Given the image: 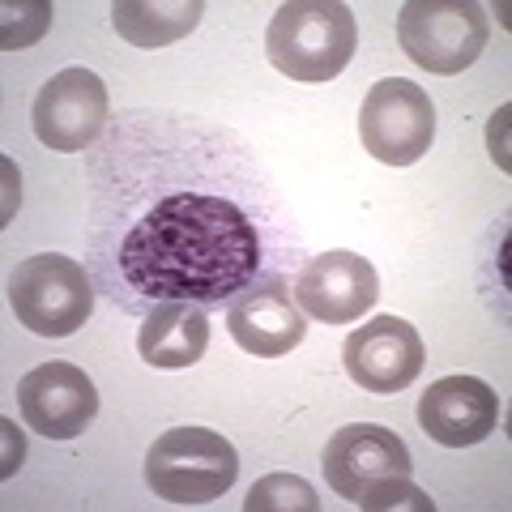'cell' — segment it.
Returning a JSON list of instances; mask_svg holds the SVG:
<instances>
[{"label": "cell", "instance_id": "cell-8", "mask_svg": "<svg viewBox=\"0 0 512 512\" xmlns=\"http://www.w3.org/2000/svg\"><path fill=\"white\" fill-rule=\"evenodd\" d=\"M320 466H325V483L342 500L359 504L367 491L389 483V478H410L414 457L397 431L376 427V423H350L329 436Z\"/></svg>", "mask_w": 512, "mask_h": 512}, {"label": "cell", "instance_id": "cell-4", "mask_svg": "<svg viewBox=\"0 0 512 512\" xmlns=\"http://www.w3.org/2000/svg\"><path fill=\"white\" fill-rule=\"evenodd\" d=\"M9 303L18 312V325H26L39 338H69L86 325L94 308V282L90 269L73 256L39 252L9 274Z\"/></svg>", "mask_w": 512, "mask_h": 512}, {"label": "cell", "instance_id": "cell-3", "mask_svg": "<svg viewBox=\"0 0 512 512\" xmlns=\"http://www.w3.org/2000/svg\"><path fill=\"white\" fill-rule=\"evenodd\" d=\"M239 453L210 427H171L146 453V483L167 504H210L231 491Z\"/></svg>", "mask_w": 512, "mask_h": 512}, {"label": "cell", "instance_id": "cell-11", "mask_svg": "<svg viewBox=\"0 0 512 512\" xmlns=\"http://www.w3.org/2000/svg\"><path fill=\"white\" fill-rule=\"evenodd\" d=\"M227 329L239 350H248L256 359H282L303 342L308 333V316L295 303L291 282L282 274L278 278H261L248 291H239L227 303Z\"/></svg>", "mask_w": 512, "mask_h": 512}, {"label": "cell", "instance_id": "cell-15", "mask_svg": "<svg viewBox=\"0 0 512 512\" xmlns=\"http://www.w3.org/2000/svg\"><path fill=\"white\" fill-rule=\"evenodd\" d=\"M205 5L201 0H120L111 5V26L116 35L128 39L133 47H167L197 30Z\"/></svg>", "mask_w": 512, "mask_h": 512}, {"label": "cell", "instance_id": "cell-17", "mask_svg": "<svg viewBox=\"0 0 512 512\" xmlns=\"http://www.w3.org/2000/svg\"><path fill=\"white\" fill-rule=\"evenodd\" d=\"M47 22H52V5L47 0H30V5H5V47H30Z\"/></svg>", "mask_w": 512, "mask_h": 512}, {"label": "cell", "instance_id": "cell-12", "mask_svg": "<svg viewBox=\"0 0 512 512\" xmlns=\"http://www.w3.org/2000/svg\"><path fill=\"white\" fill-rule=\"evenodd\" d=\"M22 419L47 440H73L99 414L94 380L73 363H39L18 384Z\"/></svg>", "mask_w": 512, "mask_h": 512}, {"label": "cell", "instance_id": "cell-7", "mask_svg": "<svg viewBox=\"0 0 512 512\" xmlns=\"http://www.w3.org/2000/svg\"><path fill=\"white\" fill-rule=\"evenodd\" d=\"M30 120H35V137L47 150H56V154L94 150V141L111 124V99H107L103 77L82 69V64L60 69L35 94Z\"/></svg>", "mask_w": 512, "mask_h": 512}, {"label": "cell", "instance_id": "cell-13", "mask_svg": "<svg viewBox=\"0 0 512 512\" xmlns=\"http://www.w3.org/2000/svg\"><path fill=\"white\" fill-rule=\"evenodd\" d=\"M419 423L444 448H470L487 440L500 423V397L478 376H444L427 384L419 402Z\"/></svg>", "mask_w": 512, "mask_h": 512}, {"label": "cell", "instance_id": "cell-14", "mask_svg": "<svg viewBox=\"0 0 512 512\" xmlns=\"http://www.w3.org/2000/svg\"><path fill=\"white\" fill-rule=\"evenodd\" d=\"M210 346V308L201 303H158L141 316L137 350L158 372L192 367Z\"/></svg>", "mask_w": 512, "mask_h": 512}, {"label": "cell", "instance_id": "cell-9", "mask_svg": "<svg viewBox=\"0 0 512 512\" xmlns=\"http://www.w3.org/2000/svg\"><path fill=\"white\" fill-rule=\"evenodd\" d=\"M380 299V278L367 256L359 252H320L308 256L295 274V303L303 316L325 325H355L363 312H372Z\"/></svg>", "mask_w": 512, "mask_h": 512}, {"label": "cell", "instance_id": "cell-18", "mask_svg": "<svg viewBox=\"0 0 512 512\" xmlns=\"http://www.w3.org/2000/svg\"><path fill=\"white\" fill-rule=\"evenodd\" d=\"M367 512H384V508H414V512H431L436 504H431V495H423L419 487L410 483V478H389V483L372 487L359 500Z\"/></svg>", "mask_w": 512, "mask_h": 512}, {"label": "cell", "instance_id": "cell-10", "mask_svg": "<svg viewBox=\"0 0 512 512\" xmlns=\"http://www.w3.org/2000/svg\"><path fill=\"white\" fill-rule=\"evenodd\" d=\"M342 363L363 393H402L423 372V338L402 316H376L346 338Z\"/></svg>", "mask_w": 512, "mask_h": 512}, {"label": "cell", "instance_id": "cell-19", "mask_svg": "<svg viewBox=\"0 0 512 512\" xmlns=\"http://www.w3.org/2000/svg\"><path fill=\"white\" fill-rule=\"evenodd\" d=\"M0 440H5V461H0V478H13L22 466V457H26V440H22V431L13 427L9 419H0Z\"/></svg>", "mask_w": 512, "mask_h": 512}, {"label": "cell", "instance_id": "cell-2", "mask_svg": "<svg viewBox=\"0 0 512 512\" xmlns=\"http://www.w3.org/2000/svg\"><path fill=\"white\" fill-rule=\"evenodd\" d=\"M359 43L355 13L338 0H291L274 13L265 30V56L269 64L303 86L333 82Z\"/></svg>", "mask_w": 512, "mask_h": 512}, {"label": "cell", "instance_id": "cell-16", "mask_svg": "<svg viewBox=\"0 0 512 512\" xmlns=\"http://www.w3.org/2000/svg\"><path fill=\"white\" fill-rule=\"evenodd\" d=\"M244 508L248 512H316L320 495L299 474H265L261 483H252Z\"/></svg>", "mask_w": 512, "mask_h": 512}, {"label": "cell", "instance_id": "cell-6", "mask_svg": "<svg viewBox=\"0 0 512 512\" xmlns=\"http://www.w3.org/2000/svg\"><path fill=\"white\" fill-rule=\"evenodd\" d=\"M436 137V107L427 90L406 77H384L367 90L359 107V141L384 167H410L431 150Z\"/></svg>", "mask_w": 512, "mask_h": 512}, {"label": "cell", "instance_id": "cell-1", "mask_svg": "<svg viewBox=\"0 0 512 512\" xmlns=\"http://www.w3.org/2000/svg\"><path fill=\"white\" fill-rule=\"evenodd\" d=\"M303 235L282 188L235 128L175 107H124L86 150V269L111 308H222L291 278Z\"/></svg>", "mask_w": 512, "mask_h": 512}, {"label": "cell", "instance_id": "cell-5", "mask_svg": "<svg viewBox=\"0 0 512 512\" xmlns=\"http://www.w3.org/2000/svg\"><path fill=\"white\" fill-rule=\"evenodd\" d=\"M491 39L487 9L474 0H410L397 18V43L427 73L453 77L483 56Z\"/></svg>", "mask_w": 512, "mask_h": 512}]
</instances>
